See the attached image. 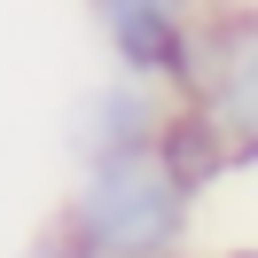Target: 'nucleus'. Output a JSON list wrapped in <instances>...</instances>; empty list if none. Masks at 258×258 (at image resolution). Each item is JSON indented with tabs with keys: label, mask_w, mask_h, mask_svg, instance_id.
I'll return each instance as SVG.
<instances>
[{
	"label": "nucleus",
	"mask_w": 258,
	"mask_h": 258,
	"mask_svg": "<svg viewBox=\"0 0 258 258\" xmlns=\"http://www.w3.org/2000/svg\"><path fill=\"white\" fill-rule=\"evenodd\" d=\"M219 258H258V242H235V250H219Z\"/></svg>",
	"instance_id": "39448f33"
},
{
	"label": "nucleus",
	"mask_w": 258,
	"mask_h": 258,
	"mask_svg": "<svg viewBox=\"0 0 258 258\" xmlns=\"http://www.w3.org/2000/svg\"><path fill=\"white\" fill-rule=\"evenodd\" d=\"M157 157H164V172H172L188 196H204V188H219L227 172H242L235 125H227L204 94H180L172 102V117H164V133H157Z\"/></svg>",
	"instance_id": "20e7f679"
},
{
	"label": "nucleus",
	"mask_w": 258,
	"mask_h": 258,
	"mask_svg": "<svg viewBox=\"0 0 258 258\" xmlns=\"http://www.w3.org/2000/svg\"><path fill=\"white\" fill-rule=\"evenodd\" d=\"M102 47L125 79H149L164 94H196L204 71V0H86Z\"/></svg>",
	"instance_id": "f03ea898"
},
{
	"label": "nucleus",
	"mask_w": 258,
	"mask_h": 258,
	"mask_svg": "<svg viewBox=\"0 0 258 258\" xmlns=\"http://www.w3.org/2000/svg\"><path fill=\"white\" fill-rule=\"evenodd\" d=\"M188 211H196V196L164 172V157L133 149V157H102L79 172V188L63 204V227L94 258H180Z\"/></svg>",
	"instance_id": "f257e3e1"
},
{
	"label": "nucleus",
	"mask_w": 258,
	"mask_h": 258,
	"mask_svg": "<svg viewBox=\"0 0 258 258\" xmlns=\"http://www.w3.org/2000/svg\"><path fill=\"white\" fill-rule=\"evenodd\" d=\"M172 102H180V94H164V86H149V79H125V71H117V79H102L94 94L79 102V117H71V149H79V164L157 149Z\"/></svg>",
	"instance_id": "7ed1b4c3"
}]
</instances>
